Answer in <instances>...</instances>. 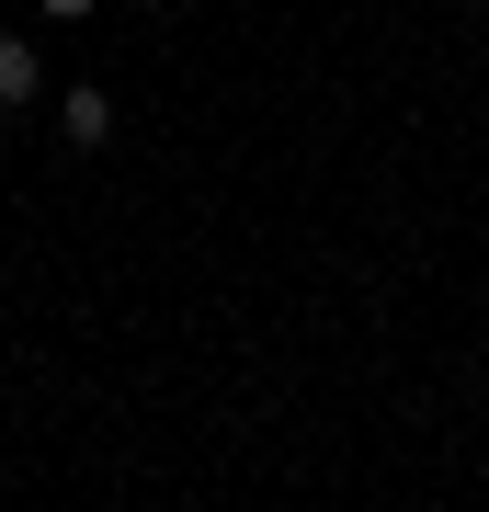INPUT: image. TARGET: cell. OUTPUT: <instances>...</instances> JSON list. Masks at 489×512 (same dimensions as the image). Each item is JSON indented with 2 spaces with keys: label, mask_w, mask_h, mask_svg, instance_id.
Segmentation results:
<instances>
[{
  "label": "cell",
  "mask_w": 489,
  "mask_h": 512,
  "mask_svg": "<svg viewBox=\"0 0 489 512\" xmlns=\"http://www.w3.org/2000/svg\"><path fill=\"white\" fill-rule=\"evenodd\" d=\"M57 137L69 148H114V92L103 80H69V92H57Z\"/></svg>",
  "instance_id": "1"
},
{
  "label": "cell",
  "mask_w": 489,
  "mask_h": 512,
  "mask_svg": "<svg viewBox=\"0 0 489 512\" xmlns=\"http://www.w3.org/2000/svg\"><path fill=\"white\" fill-rule=\"evenodd\" d=\"M35 92H46V57H35V35H0V114H35Z\"/></svg>",
  "instance_id": "2"
},
{
  "label": "cell",
  "mask_w": 489,
  "mask_h": 512,
  "mask_svg": "<svg viewBox=\"0 0 489 512\" xmlns=\"http://www.w3.org/2000/svg\"><path fill=\"white\" fill-rule=\"evenodd\" d=\"M137 12H194V0H137Z\"/></svg>",
  "instance_id": "4"
},
{
  "label": "cell",
  "mask_w": 489,
  "mask_h": 512,
  "mask_svg": "<svg viewBox=\"0 0 489 512\" xmlns=\"http://www.w3.org/2000/svg\"><path fill=\"white\" fill-rule=\"evenodd\" d=\"M35 12H46V23H91L103 0H35Z\"/></svg>",
  "instance_id": "3"
}]
</instances>
